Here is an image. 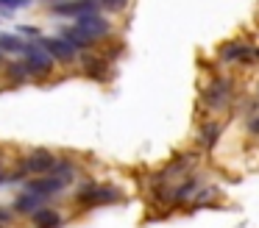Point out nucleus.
Returning <instances> with one entry per match:
<instances>
[{"label": "nucleus", "instance_id": "16", "mask_svg": "<svg viewBox=\"0 0 259 228\" xmlns=\"http://www.w3.org/2000/svg\"><path fill=\"white\" fill-rule=\"evenodd\" d=\"M51 175L62 178V181L67 184L70 178L75 175V167H73V161H70V159H56V164H53V172H51Z\"/></svg>", "mask_w": 259, "mask_h": 228}, {"label": "nucleus", "instance_id": "20", "mask_svg": "<svg viewBox=\"0 0 259 228\" xmlns=\"http://www.w3.org/2000/svg\"><path fill=\"white\" fill-rule=\"evenodd\" d=\"M31 0H0V9H6V11H14V9H25Z\"/></svg>", "mask_w": 259, "mask_h": 228}, {"label": "nucleus", "instance_id": "4", "mask_svg": "<svg viewBox=\"0 0 259 228\" xmlns=\"http://www.w3.org/2000/svg\"><path fill=\"white\" fill-rule=\"evenodd\" d=\"M101 0H59L53 3V14L59 17H87V14H98Z\"/></svg>", "mask_w": 259, "mask_h": 228}, {"label": "nucleus", "instance_id": "28", "mask_svg": "<svg viewBox=\"0 0 259 228\" xmlns=\"http://www.w3.org/2000/svg\"><path fill=\"white\" fill-rule=\"evenodd\" d=\"M0 172H3V164H0Z\"/></svg>", "mask_w": 259, "mask_h": 228}, {"label": "nucleus", "instance_id": "13", "mask_svg": "<svg viewBox=\"0 0 259 228\" xmlns=\"http://www.w3.org/2000/svg\"><path fill=\"white\" fill-rule=\"evenodd\" d=\"M25 39H20L17 33H0V53H23Z\"/></svg>", "mask_w": 259, "mask_h": 228}, {"label": "nucleus", "instance_id": "22", "mask_svg": "<svg viewBox=\"0 0 259 228\" xmlns=\"http://www.w3.org/2000/svg\"><path fill=\"white\" fill-rule=\"evenodd\" d=\"M245 128H248V133H253V136H259V114H253L251 120L245 122Z\"/></svg>", "mask_w": 259, "mask_h": 228}, {"label": "nucleus", "instance_id": "9", "mask_svg": "<svg viewBox=\"0 0 259 228\" xmlns=\"http://www.w3.org/2000/svg\"><path fill=\"white\" fill-rule=\"evenodd\" d=\"M45 206V200L39 198V195H34V192H20L17 198H14V203H12V209L17 211V214H34L36 209H42Z\"/></svg>", "mask_w": 259, "mask_h": 228}, {"label": "nucleus", "instance_id": "21", "mask_svg": "<svg viewBox=\"0 0 259 228\" xmlns=\"http://www.w3.org/2000/svg\"><path fill=\"white\" fill-rule=\"evenodd\" d=\"M125 3H128V0H101V6L109 9V11H123Z\"/></svg>", "mask_w": 259, "mask_h": 228}, {"label": "nucleus", "instance_id": "24", "mask_svg": "<svg viewBox=\"0 0 259 228\" xmlns=\"http://www.w3.org/2000/svg\"><path fill=\"white\" fill-rule=\"evenodd\" d=\"M6 181H9V178L3 175V172H0V187H3V184H6Z\"/></svg>", "mask_w": 259, "mask_h": 228}, {"label": "nucleus", "instance_id": "15", "mask_svg": "<svg viewBox=\"0 0 259 228\" xmlns=\"http://www.w3.org/2000/svg\"><path fill=\"white\" fill-rule=\"evenodd\" d=\"M6 75H9V81H12V83H25L31 78V72H28V67H25L23 61H14V64L6 67Z\"/></svg>", "mask_w": 259, "mask_h": 228}, {"label": "nucleus", "instance_id": "2", "mask_svg": "<svg viewBox=\"0 0 259 228\" xmlns=\"http://www.w3.org/2000/svg\"><path fill=\"white\" fill-rule=\"evenodd\" d=\"M117 200V189L112 184H84L78 189V203L81 206H103Z\"/></svg>", "mask_w": 259, "mask_h": 228}, {"label": "nucleus", "instance_id": "17", "mask_svg": "<svg viewBox=\"0 0 259 228\" xmlns=\"http://www.w3.org/2000/svg\"><path fill=\"white\" fill-rule=\"evenodd\" d=\"M195 189H198V184L192 181V178H187L184 184H179V187L173 189V200H190Z\"/></svg>", "mask_w": 259, "mask_h": 228}, {"label": "nucleus", "instance_id": "7", "mask_svg": "<svg viewBox=\"0 0 259 228\" xmlns=\"http://www.w3.org/2000/svg\"><path fill=\"white\" fill-rule=\"evenodd\" d=\"M203 98H206L209 109H223V106H229V100H231V83L223 81V78H214V81L206 86Z\"/></svg>", "mask_w": 259, "mask_h": 228}, {"label": "nucleus", "instance_id": "23", "mask_svg": "<svg viewBox=\"0 0 259 228\" xmlns=\"http://www.w3.org/2000/svg\"><path fill=\"white\" fill-rule=\"evenodd\" d=\"M6 220H9V214H3V211H0V228L6 225Z\"/></svg>", "mask_w": 259, "mask_h": 228}, {"label": "nucleus", "instance_id": "8", "mask_svg": "<svg viewBox=\"0 0 259 228\" xmlns=\"http://www.w3.org/2000/svg\"><path fill=\"white\" fill-rule=\"evenodd\" d=\"M78 28L92 39V42H98V39H103L109 33V20H106V17H101V11H98V14L78 17Z\"/></svg>", "mask_w": 259, "mask_h": 228}, {"label": "nucleus", "instance_id": "19", "mask_svg": "<svg viewBox=\"0 0 259 228\" xmlns=\"http://www.w3.org/2000/svg\"><path fill=\"white\" fill-rule=\"evenodd\" d=\"M17 36H20V39H34V42H36V39H39V28H34V25H20V28H17Z\"/></svg>", "mask_w": 259, "mask_h": 228}, {"label": "nucleus", "instance_id": "3", "mask_svg": "<svg viewBox=\"0 0 259 228\" xmlns=\"http://www.w3.org/2000/svg\"><path fill=\"white\" fill-rule=\"evenodd\" d=\"M53 164H56V156L45 148H36L23 159V175H51Z\"/></svg>", "mask_w": 259, "mask_h": 228}, {"label": "nucleus", "instance_id": "1", "mask_svg": "<svg viewBox=\"0 0 259 228\" xmlns=\"http://www.w3.org/2000/svg\"><path fill=\"white\" fill-rule=\"evenodd\" d=\"M23 64L28 67L31 78H48V75L53 72V59L48 56V50L42 48L39 42L25 44V50H23Z\"/></svg>", "mask_w": 259, "mask_h": 228}, {"label": "nucleus", "instance_id": "6", "mask_svg": "<svg viewBox=\"0 0 259 228\" xmlns=\"http://www.w3.org/2000/svg\"><path fill=\"white\" fill-rule=\"evenodd\" d=\"M64 187H67V184H64L62 178H56V175H34V178H28V181H25V192L39 195L42 200L59 195Z\"/></svg>", "mask_w": 259, "mask_h": 228}, {"label": "nucleus", "instance_id": "5", "mask_svg": "<svg viewBox=\"0 0 259 228\" xmlns=\"http://www.w3.org/2000/svg\"><path fill=\"white\" fill-rule=\"evenodd\" d=\"M36 42L48 50V56H51L53 61H64V64H70V61H75V56H78V50H75L67 39H62V36H48V39L39 36Z\"/></svg>", "mask_w": 259, "mask_h": 228}, {"label": "nucleus", "instance_id": "25", "mask_svg": "<svg viewBox=\"0 0 259 228\" xmlns=\"http://www.w3.org/2000/svg\"><path fill=\"white\" fill-rule=\"evenodd\" d=\"M253 59H259V50H253Z\"/></svg>", "mask_w": 259, "mask_h": 228}, {"label": "nucleus", "instance_id": "18", "mask_svg": "<svg viewBox=\"0 0 259 228\" xmlns=\"http://www.w3.org/2000/svg\"><path fill=\"white\" fill-rule=\"evenodd\" d=\"M218 133H220V125H218V122L206 125V128H203V145H206V148H212L214 139H218Z\"/></svg>", "mask_w": 259, "mask_h": 228}, {"label": "nucleus", "instance_id": "26", "mask_svg": "<svg viewBox=\"0 0 259 228\" xmlns=\"http://www.w3.org/2000/svg\"><path fill=\"white\" fill-rule=\"evenodd\" d=\"M0 64H3V53H0Z\"/></svg>", "mask_w": 259, "mask_h": 228}, {"label": "nucleus", "instance_id": "10", "mask_svg": "<svg viewBox=\"0 0 259 228\" xmlns=\"http://www.w3.org/2000/svg\"><path fill=\"white\" fill-rule=\"evenodd\" d=\"M220 59L223 61H251L253 50L245 48V44H240V42H229V44H223V50H220Z\"/></svg>", "mask_w": 259, "mask_h": 228}, {"label": "nucleus", "instance_id": "14", "mask_svg": "<svg viewBox=\"0 0 259 228\" xmlns=\"http://www.w3.org/2000/svg\"><path fill=\"white\" fill-rule=\"evenodd\" d=\"M190 161H192V156H179V159H173L167 167H164V172H162V175H164V178L184 175V172L190 170Z\"/></svg>", "mask_w": 259, "mask_h": 228}, {"label": "nucleus", "instance_id": "12", "mask_svg": "<svg viewBox=\"0 0 259 228\" xmlns=\"http://www.w3.org/2000/svg\"><path fill=\"white\" fill-rule=\"evenodd\" d=\"M62 39H67V42L73 44L75 50H84V48H90V44H95L84 31H81L78 25H73V28H62Z\"/></svg>", "mask_w": 259, "mask_h": 228}, {"label": "nucleus", "instance_id": "27", "mask_svg": "<svg viewBox=\"0 0 259 228\" xmlns=\"http://www.w3.org/2000/svg\"><path fill=\"white\" fill-rule=\"evenodd\" d=\"M51 3H59V0H51Z\"/></svg>", "mask_w": 259, "mask_h": 228}, {"label": "nucleus", "instance_id": "11", "mask_svg": "<svg viewBox=\"0 0 259 228\" xmlns=\"http://www.w3.org/2000/svg\"><path fill=\"white\" fill-rule=\"evenodd\" d=\"M31 217H34V225L36 228H59V225H62V214L53 211V209H45V206L36 209Z\"/></svg>", "mask_w": 259, "mask_h": 228}]
</instances>
